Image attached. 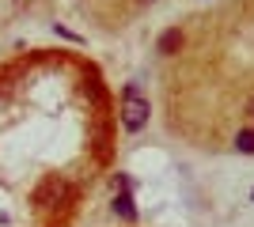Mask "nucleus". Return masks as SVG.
<instances>
[{
    "mask_svg": "<svg viewBox=\"0 0 254 227\" xmlns=\"http://www.w3.org/2000/svg\"><path fill=\"white\" fill-rule=\"evenodd\" d=\"M64 197H68V182H64L61 174H50V178H42V182H38V189H34V205L50 212V208L61 205Z\"/></svg>",
    "mask_w": 254,
    "mask_h": 227,
    "instance_id": "obj_2",
    "label": "nucleus"
},
{
    "mask_svg": "<svg viewBox=\"0 0 254 227\" xmlns=\"http://www.w3.org/2000/svg\"><path fill=\"white\" fill-rule=\"evenodd\" d=\"M114 212H118L122 220H137V208H133V197H129L126 185H122V189H118V197H114Z\"/></svg>",
    "mask_w": 254,
    "mask_h": 227,
    "instance_id": "obj_4",
    "label": "nucleus"
},
{
    "mask_svg": "<svg viewBox=\"0 0 254 227\" xmlns=\"http://www.w3.org/2000/svg\"><path fill=\"white\" fill-rule=\"evenodd\" d=\"M247 114H251V118H254V95H251V102H247Z\"/></svg>",
    "mask_w": 254,
    "mask_h": 227,
    "instance_id": "obj_6",
    "label": "nucleus"
},
{
    "mask_svg": "<svg viewBox=\"0 0 254 227\" xmlns=\"http://www.w3.org/2000/svg\"><path fill=\"white\" fill-rule=\"evenodd\" d=\"M182 42H186V38H182V31H179V27H171V31H163V34H159L156 53L171 57V53H179V49H182Z\"/></svg>",
    "mask_w": 254,
    "mask_h": 227,
    "instance_id": "obj_3",
    "label": "nucleus"
},
{
    "mask_svg": "<svg viewBox=\"0 0 254 227\" xmlns=\"http://www.w3.org/2000/svg\"><path fill=\"white\" fill-rule=\"evenodd\" d=\"M235 151H243V155H254V129H243L235 136Z\"/></svg>",
    "mask_w": 254,
    "mask_h": 227,
    "instance_id": "obj_5",
    "label": "nucleus"
},
{
    "mask_svg": "<svg viewBox=\"0 0 254 227\" xmlns=\"http://www.w3.org/2000/svg\"><path fill=\"white\" fill-rule=\"evenodd\" d=\"M148 114H152L148 98L140 95L137 84H129L126 91H122V125H126L129 133H140V129H144V121H148Z\"/></svg>",
    "mask_w": 254,
    "mask_h": 227,
    "instance_id": "obj_1",
    "label": "nucleus"
},
{
    "mask_svg": "<svg viewBox=\"0 0 254 227\" xmlns=\"http://www.w3.org/2000/svg\"><path fill=\"white\" fill-rule=\"evenodd\" d=\"M251 201H254V193H251Z\"/></svg>",
    "mask_w": 254,
    "mask_h": 227,
    "instance_id": "obj_7",
    "label": "nucleus"
}]
</instances>
